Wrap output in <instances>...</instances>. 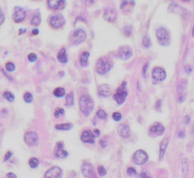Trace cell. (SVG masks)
Wrapping results in <instances>:
<instances>
[{"mask_svg":"<svg viewBox=\"0 0 194 178\" xmlns=\"http://www.w3.org/2000/svg\"><path fill=\"white\" fill-rule=\"evenodd\" d=\"M99 95L102 97H108L111 94V90L108 84H102L98 88Z\"/></svg>","mask_w":194,"mask_h":178,"instance_id":"19","label":"cell"},{"mask_svg":"<svg viewBox=\"0 0 194 178\" xmlns=\"http://www.w3.org/2000/svg\"><path fill=\"white\" fill-rule=\"evenodd\" d=\"M74 103V92H71L66 96V99H65V106L67 107H71L72 106Z\"/></svg>","mask_w":194,"mask_h":178,"instance_id":"25","label":"cell"},{"mask_svg":"<svg viewBox=\"0 0 194 178\" xmlns=\"http://www.w3.org/2000/svg\"><path fill=\"white\" fill-rule=\"evenodd\" d=\"M97 171H98V174H99L100 176H102V177H103V176H106V174H107L106 170L104 168V167H102V166L98 167Z\"/></svg>","mask_w":194,"mask_h":178,"instance_id":"38","label":"cell"},{"mask_svg":"<svg viewBox=\"0 0 194 178\" xmlns=\"http://www.w3.org/2000/svg\"><path fill=\"white\" fill-rule=\"evenodd\" d=\"M97 116L98 118H99V119H106V118H107V114H106V112L104 110L100 109L97 112Z\"/></svg>","mask_w":194,"mask_h":178,"instance_id":"35","label":"cell"},{"mask_svg":"<svg viewBox=\"0 0 194 178\" xmlns=\"http://www.w3.org/2000/svg\"><path fill=\"white\" fill-rule=\"evenodd\" d=\"M127 96H128V92L127 90V82L124 81L118 88L116 93L113 96V99L116 101L117 103L121 105L125 102Z\"/></svg>","mask_w":194,"mask_h":178,"instance_id":"5","label":"cell"},{"mask_svg":"<svg viewBox=\"0 0 194 178\" xmlns=\"http://www.w3.org/2000/svg\"><path fill=\"white\" fill-rule=\"evenodd\" d=\"M41 23V15L40 13H36L34 15L31 21V24L34 27H38Z\"/></svg>","mask_w":194,"mask_h":178,"instance_id":"27","label":"cell"},{"mask_svg":"<svg viewBox=\"0 0 194 178\" xmlns=\"http://www.w3.org/2000/svg\"><path fill=\"white\" fill-rule=\"evenodd\" d=\"M55 127L58 130H70L74 127V125L71 123H64L56 124Z\"/></svg>","mask_w":194,"mask_h":178,"instance_id":"24","label":"cell"},{"mask_svg":"<svg viewBox=\"0 0 194 178\" xmlns=\"http://www.w3.org/2000/svg\"><path fill=\"white\" fill-rule=\"evenodd\" d=\"M122 32H123V34L125 35V36H127V37L130 36V35L132 34V32H133L132 26H130V25L125 26L123 28V30H122Z\"/></svg>","mask_w":194,"mask_h":178,"instance_id":"30","label":"cell"},{"mask_svg":"<svg viewBox=\"0 0 194 178\" xmlns=\"http://www.w3.org/2000/svg\"><path fill=\"white\" fill-rule=\"evenodd\" d=\"M118 134L122 138L129 137L130 135V127L125 124H121L118 127Z\"/></svg>","mask_w":194,"mask_h":178,"instance_id":"17","label":"cell"},{"mask_svg":"<svg viewBox=\"0 0 194 178\" xmlns=\"http://www.w3.org/2000/svg\"><path fill=\"white\" fill-rule=\"evenodd\" d=\"M92 134H93V136L95 137H98L100 135V131H99L98 129H96V130H94L93 131H92Z\"/></svg>","mask_w":194,"mask_h":178,"instance_id":"47","label":"cell"},{"mask_svg":"<svg viewBox=\"0 0 194 178\" xmlns=\"http://www.w3.org/2000/svg\"><path fill=\"white\" fill-rule=\"evenodd\" d=\"M57 59L59 62L62 64H66L68 62V55L64 48H62L57 55Z\"/></svg>","mask_w":194,"mask_h":178,"instance_id":"22","label":"cell"},{"mask_svg":"<svg viewBox=\"0 0 194 178\" xmlns=\"http://www.w3.org/2000/svg\"><path fill=\"white\" fill-rule=\"evenodd\" d=\"M4 21H5V15L4 13L2 12V10L0 9V25L4 22Z\"/></svg>","mask_w":194,"mask_h":178,"instance_id":"45","label":"cell"},{"mask_svg":"<svg viewBox=\"0 0 194 178\" xmlns=\"http://www.w3.org/2000/svg\"><path fill=\"white\" fill-rule=\"evenodd\" d=\"M6 178H17V176L14 173H8L6 174Z\"/></svg>","mask_w":194,"mask_h":178,"instance_id":"49","label":"cell"},{"mask_svg":"<svg viewBox=\"0 0 194 178\" xmlns=\"http://www.w3.org/2000/svg\"><path fill=\"white\" fill-rule=\"evenodd\" d=\"M62 171L58 166H53L49 169L44 175V178H62Z\"/></svg>","mask_w":194,"mask_h":178,"instance_id":"13","label":"cell"},{"mask_svg":"<svg viewBox=\"0 0 194 178\" xmlns=\"http://www.w3.org/2000/svg\"><path fill=\"white\" fill-rule=\"evenodd\" d=\"M26 31H27V30H26V29L20 28V29H19V30H18V34H19V35L23 34H24V33L26 32Z\"/></svg>","mask_w":194,"mask_h":178,"instance_id":"53","label":"cell"},{"mask_svg":"<svg viewBox=\"0 0 194 178\" xmlns=\"http://www.w3.org/2000/svg\"><path fill=\"white\" fill-rule=\"evenodd\" d=\"M12 152H10V151L7 152L6 155H5V157H4V162H7L8 160H9L10 158L12 157Z\"/></svg>","mask_w":194,"mask_h":178,"instance_id":"44","label":"cell"},{"mask_svg":"<svg viewBox=\"0 0 194 178\" xmlns=\"http://www.w3.org/2000/svg\"><path fill=\"white\" fill-rule=\"evenodd\" d=\"M149 160L147 153L143 150H137L133 156V162L137 165H142L146 164Z\"/></svg>","mask_w":194,"mask_h":178,"instance_id":"7","label":"cell"},{"mask_svg":"<svg viewBox=\"0 0 194 178\" xmlns=\"http://www.w3.org/2000/svg\"><path fill=\"white\" fill-rule=\"evenodd\" d=\"M32 34L34 35H37L38 34H39V30H38L37 28H34L32 30Z\"/></svg>","mask_w":194,"mask_h":178,"instance_id":"54","label":"cell"},{"mask_svg":"<svg viewBox=\"0 0 194 178\" xmlns=\"http://www.w3.org/2000/svg\"><path fill=\"white\" fill-rule=\"evenodd\" d=\"M50 24L52 28L59 29L65 24V18L62 14H55L50 17Z\"/></svg>","mask_w":194,"mask_h":178,"instance_id":"6","label":"cell"},{"mask_svg":"<svg viewBox=\"0 0 194 178\" xmlns=\"http://www.w3.org/2000/svg\"><path fill=\"white\" fill-rule=\"evenodd\" d=\"M181 167H182V173L183 177L186 178L189 169L188 160L187 159V158H183L182 161H181Z\"/></svg>","mask_w":194,"mask_h":178,"instance_id":"26","label":"cell"},{"mask_svg":"<svg viewBox=\"0 0 194 178\" xmlns=\"http://www.w3.org/2000/svg\"><path fill=\"white\" fill-rule=\"evenodd\" d=\"M26 17V12L22 7L17 6L14 9L12 19L15 23H21L24 20Z\"/></svg>","mask_w":194,"mask_h":178,"instance_id":"8","label":"cell"},{"mask_svg":"<svg viewBox=\"0 0 194 178\" xmlns=\"http://www.w3.org/2000/svg\"><path fill=\"white\" fill-rule=\"evenodd\" d=\"M81 172L85 177H90L93 174V165L88 162L83 164L81 166Z\"/></svg>","mask_w":194,"mask_h":178,"instance_id":"18","label":"cell"},{"mask_svg":"<svg viewBox=\"0 0 194 178\" xmlns=\"http://www.w3.org/2000/svg\"><path fill=\"white\" fill-rule=\"evenodd\" d=\"M155 36H156L158 43L161 46H167L171 43L170 33L165 27H159L155 31Z\"/></svg>","mask_w":194,"mask_h":178,"instance_id":"3","label":"cell"},{"mask_svg":"<svg viewBox=\"0 0 194 178\" xmlns=\"http://www.w3.org/2000/svg\"><path fill=\"white\" fill-rule=\"evenodd\" d=\"M114 66V62L107 56H102L98 59L96 64L97 72L100 75H105L109 72Z\"/></svg>","mask_w":194,"mask_h":178,"instance_id":"2","label":"cell"},{"mask_svg":"<svg viewBox=\"0 0 194 178\" xmlns=\"http://www.w3.org/2000/svg\"><path fill=\"white\" fill-rule=\"evenodd\" d=\"M6 69L7 71L8 72H12V71H14L15 70V64L12 63V62H7L6 64Z\"/></svg>","mask_w":194,"mask_h":178,"instance_id":"36","label":"cell"},{"mask_svg":"<svg viewBox=\"0 0 194 178\" xmlns=\"http://www.w3.org/2000/svg\"><path fill=\"white\" fill-rule=\"evenodd\" d=\"M40 162L36 158H32L29 160V165L32 168H36L39 165Z\"/></svg>","mask_w":194,"mask_h":178,"instance_id":"33","label":"cell"},{"mask_svg":"<svg viewBox=\"0 0 194 178\" xmlns=\"http://www.w3.org/2000/svg\"><path fill=\"white\" fill-rule=\"evenodd\" d=\"M24 99L27 103H31V102H33L34 97H33V95L31 92H25L24 95Z\"/></svg>","mask_w":194,"mask_h":178,"instance_id":"34","label":"cell"},{"mask_svg":"<svg viewBox=\"0 0 194 178\" xmlns=\"http://www.w3.org/2000/svg\"><path fill=\"white\" fill-rule=\"evenodd\" d=\"M127 174H128L129 176H130V177H132V176L137 174V171H136V169H134V167H129L127 170Z\"/></svg>","mask_w":194,"mask_h":178,"instance_id":"40","label":"cell"},{"mask_svg":"<svg viewBox=\"0 0 194 178\" xmlns=\"http://www.w3.org/2000/svg\"><path fill=\"white\" fill-rule=\"evenodd\" d=\"M190 116H189V115H186V116H185V118H184V123H185V124H188L189 122H190Z\"/></svg>","mask_w":194,"mask_h":178,"instance_id":"51","label":"cell"},{"mask_svg":"<svg viewBox=\"0 0 194 178\" xmlns=\"http://www.w3.org/2000/svg\"><path fill=\"white\" fill-rule=\"evenodd\" d=\"M112 118L115 121H119L121 120L122 116H121V114L119 112H114L112 115Z\"/></svg>","mask_w":194,"mask_h":178,"instance_id":"39","label":"cell"},{"mask_svg":"<svg viewBox=\"0 0 194 178\" xmlns=\"http://www.w3.org/2000/svg\"><path fill=\"white\" fill-rule=\"evenodd\" d=\"M161 106H162V100L161 99H159L158 101L156 102V104H155V108H156V109H160Z\"/></svg>","mask_w":194,"mask_h":178,"instance_id":"48","label":"cell"},{"mask_svg":"<svg viewBox=\"0 0 194 178\" xmlns=\"http://www.w3.org/2000/svg\"><path fill=\"white\" fill-rule=\"evenodd\" d=\"M140 178H151V177H149L147 174H145V173H142V174H140Z\"/></svg>","mask_w":194,"mask_h":178,"instance_id":"55","label":"cell"},{"mask_svg":"<svg viewBox=\"0 0 194 178\" xmlns=\"http://www.w3.org/2000/svg\"><path fill=\"white\" fill-rule=\"evenodd\" d=\"M177 137L179 138L184 137H185V132L183 131V130H180V131L177 133Z\"/></svg>","mask_w":194,"mask_h":178,"instance_id":"50","label":"cell"},{"mask_svg":"<svg viewBox=\"0 0 194 178\" xmlns=\"http://www.w3.org/2000/svg\"><path fill=\"white\" fill-rule=\"evenodd\" d=\"M48 6L53 11H59L62 10L65 7V2L64 0H49L47 1Z\"/></svg>","mask_w":194,"mask_h":178,"instance_id":"15","label":"cell"},{"mask_svg":"<svg viewBox=\"0 0 194 178\" xmlns=\"http://www.w3.org/2000/svg\"><path fill=\"white\" fill-rule=\"evenodd\" d=\"M134 6H135L134 1H123L121 4V9L124 12L129 13L130 12H131Z\"/></svg>","mask_w":194,"mask_h":178,"instance_id":"20","label":"cell"},{"mask_svg":"<svg viewBox=\"0 0 194 178\" xmlns=\"http://www.w3.org/2000/svg\"><path fill=\"white\" fill-rule=\"evenodd\" d=\"M90 56V53L88 52H84L82 53L80 59V64L82 67H87L88 65V59Z\"/></svg>","mask_w":194,"mask_h":178,"instance_id":"23","label":"cell"},{"mask_svg":"<svg viewBox=\"0 0 194 178\" xmlns=\"http://www.w3.org/2000/svg\"><path fill=\"white\" fill-rule=\"evenodd\" d=\"M55 155L58 158H65L69 155V152L67 151H65L64 149L55 150Z\"/></svg>","mask_w":194,"mask_h":178,"instance_id":"28","label":"cell"},{"mask_svg":"<svg viewBox=\"0 0 194 178\" xmlns=\"http://www.w3.org/2000/svg\"><path fill=\"white\" fill-rule=\"evenodd\" d=\"M165 133V127L160 123H155L150 127L149 134L152 137H159Z\"/></svg>","mask_w":194,"mask_h":178,"instance_id":"11","label":"cell"},{"mask_svg":"<svg viewBox=\"0 0 194 178\" xmlns=\"http://www.w3.org/2000/svg\"><path fill=\"white\" fill-rule=\"evenodd\" d=\"M148 66H149V64L148 63H146V64H145V65L143 66V71H142V73H143V77H146V71H147V68H148Z\"/></svg>","mask_w":194,"mask_h":178,"instance_id":"46","label":"cell"},{"mask_svg":"<svg viewBox=\"0 0 194 178\" xmlns=\"http://www.w3.org/2000/svg\"><path fill=\"white\" fill-rule=\"evenodd\" d=\"M3 97H4L8 102H13V101L15 100V96H14L12 92L8 91L5 92L4 93H3Z\"/></svg>","mask_w":194,"mask_h":178,"instance_id":"32","label":"cell"},{"mask_svg":"<svg viewBox=\"0 0 194 178\" xmlns=\"http://www.w3.org/2000/svg\"><path fill=\"white\" fill-rule=\"evenodd\" d=\"M143 45L145 48L148 49L151 46L152 43H151V40H150L149 36L148 35H145L143 37Z\"/></svg>","mask_w":194,"mask_h":178,"instance_id":"31","label":"cell"},{"mask_svg":"<svg viewBox=\"0 0 194 178\" xmlns=\"http://www.w3.org/2000/svg\"><path fill=\"white\" fill-rule=\"evenodd\" d=\"M64 110L63 109H61V108H57V109H55V113H54L55 118H59L60 115H64Z\"/></svg>","mask_w":194,"mask_h":178,"instance_id":"37","label":"cell"},{"mask_svg":"<svg viewBox=\"0 0 194 178\" xmlns=\"http://www.w3.org/2000/svg\"><path fill=\"white\" fill-rule=\"evenodd\" d=\"M28 60L31 62H34L37 60V56L35 53H31L28 55Z\"/></svg>","mask_w":194,"mask_h":178,"instance_id":"41","label":"cell"},{"mask_svg":"<svg viewBox=\"0 0 194 178\" xmlns=\"http://www.w3.org/2000/svg\"><path fill=\"white\" fill-rule=\"evenodd\" d=\"M86 38H87V34L85 31L82 29H77L70 34L69 41L73 46H78L84 42Z\"/></svg>","mask_w":194,"mask_h":178,"instance_id":"4","label":"cell"},{"mask_svg":"<svg viewBox=\"0 0 194 178\" xmlns=\"http://www.w3.org/2000/svg\"><path fill=\"white\" fill-rule=\"evenodd\" d=\"M99 144L100 145L101 147L103 148V149H104V148H106V146H107L108 145L107 142H106V140H104V139H100V140L99 141Z\"/></svg>","mask_w":194,"mask_h":178,"instance_id":"43","label":"cell"},{"mask_svg":"<svg viewBox=\"0 0 194 178\" xmlns=\"http://www.w3.org/2000/svg\"><path fill=\"white\" fill-rule=\"evenodd\" d=\"M90 178H97V176H96V175H95V174H92V175H91V176H90Z\"/></svg>","mask_w":194,"mask_h":178,"instance_id":"56","label":"cell"},{"mask_svg":"<svg viewBox=\"0 0 194 178\" xmlns=\"http://www.w3.org/2000/svg\"><path fill=\"white\" fill-rule=\"evenodd\" d=\"M169 143V138L166 137L160 143V149H159V159L162 160L163 158L164 155L165 154L166 149H167V146Z\"/></svg>","mask_w":194,"mask_h":178,"instance_id":"21","label":"cell"},{"mask_svg":"<svg viewBox=\"0 0 194 178\" xmlns=\"http://www.w3.org/2000/svg\"><path fill=\"white\" fill-rule=\"evenodd\" d=\"M184 99H185V95L183 93H181V96H180L178 101H179L180 102H183V101H184Z\"/></svg>","mask_w":194,"mask_h":178,"instance_id":"52","label":"cell"},{"mask_svg":"<svg viewBox=\"0 0 194 178\" xmlns=\"http://www.w3.org/2000/svg\"><path fill=\"white\" fill-rule=\"evenodd\" d=\"M24 139L25 143L28 146H35L37 143L38 136L34 131H28L24 134Z\"/></svg>","mask_w":194,"mask_h":178,"instance_id":"14","label":"cell"},{"mask_svg":"<svg viewBox=\"0 0 194 178\" xmlns=\"http://www.w3.org/2000/svg\"><path fill=\"white\" fill-rule=\"evenodd\" d=\"M94 100L89 95H83L80 97L79 107L81 112L86 117H88L94 109Z\"/></svg>","mask_w":194,"mask_h":178,"instance_id":"1","label":"cell"},{"mask_svg":"<svg viewBox=\"0 0 194 178\" xmlns=\"http://www.w3.org/2000/svg\"><path fill=\"white\" fill-rule=\"evenodd\" d=\"M64 144L62 141H59L57 143L56 146H55V150H59V149H64Z\"/></svg>","mask_w":194,"mask_h":178,"instance_id":"42","label":"cell"},{"mask_svg":"<svg viewBox=\"0 0 194 178\" xmlns=\"http://www.w3.org/2000/svg\"><path fill=\"white\" fill-rule=\"evenodd\" d=\"M152 77L156 82H162L166 78V72L162 68L155 67L152 71Z\"/></svg>","mask_w":194,"mask_h":178,"instance_id":"9","label":"cell"},{"mask_svg":"<svg viewBox=\"0 0 194 178\" xmlns=\"http://www.w3.org/2000/svg\"><path fill=\"white\" fill-rule=\"evenodd\" d=\"M118 55L123 60H128L133 55V49L129 46H121L118 48Z\"/></svg>","mask_w":194,"mask_h":178,"instance_id":"10","label":"cell"},{"mask_svg":"<svg viewBox=\"0 0 194 178\" xmlns=\"http://www.w3.org/2000/svg\"><path fill=\"white\" fill-rule=\"evenodd\" d=\"M80 139L83 143H95V137L92 134V132L90 130H85L82 133Z\"/></svg>","mask_w":194,"mask_h":178,"instance_id":"16","label":"cell"},{"mask_svg":"<svg viewBox=\"0 0 194 178\" xmlns=\"http://www.w3.org/2000/svg\"><path fill=\"white\" fill-rule=\"evenodd\" d=\"M53 94L58 98H62L65 95V90L62 87H58L53 91Z\"/></svg>","mask_w":194,"mask_h":178,"instance_id":"29","label":"cell"},{"mask_svg":"<svg viewBox=\"0 0 194 178\" xmlns=\"http://www.w3.org/2000/svg\"><path fill=\"white\" fill-rule=\"evenodd\" d=\"M117 16H118L117 12L112 8H106L103 11V18L106 21L110 22V23L115 21L117 19Z\"/></svg>","mask_w":194,"mask_h":178,"instance_id":"12","label":"cell"}]
</instances>
